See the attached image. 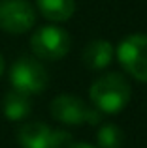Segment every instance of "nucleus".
<instances>
[{
  "mask_svg": "<svg viewBox=\"0 0 147 148\" xmlns=\"http://www.w3.org/2000/svg\"><path fill=\"white\" fill-rule=\"evenodd\" d=\"M130 84L121 73H106L100 75L91 86V101L100 112H119L130 101Z\"/></svg>",
  "mask_w": 147,
  "mask_h": 148,
  "instance_id": "obj_1",
  "label": "nucleus"
},
{
  "mask_svg": "<svg viewBox=\"0 0 147 148\" xmlns=\"http://www.w3.org/2000/svg\"><path fill=\"white\" fill-rule=\"evenodd\" d=\"M51 111L53 118L59 120L62 124H70V126H79V124H94L100 122L102 112L98 109L89 107L81 98L72 94H60L51 101Z\"/></svg>",
  "mask_w": 147,
  "mask_h": 148,
  "instance_id": "obj_2",
  "label": "nucleus"
},
{
  "mask_svg": "<svg viewBox=\"0 0 147 148\" xmlns=\"http://www.w3.org/2000/svg\"><path fill=\"white\" fill-rule=\"evenodd\" d=\"M30 49L42 60H60L70 51V36L60 26H40L30 38Z\"/></svg>",
  "mask_w": 147,
  "mask_h": 148,
  "instance_id": "obj_3",
  "label": "nucleus"
},
{
  "mask_svg": "<svg viewBox=\"0 0 147 148\" xmlns=\"http://www.w3.org/2000/svg\"><path fill=\"white\" fill-rule=\"evenodd\" d=\"M10 81L13 84V90L23 94H38L47 88L49 75L45 68L30 56H21L10 69Z\"/></svg>",
  "mask_w": 147,
  "mask_h": 148,
  "instance_id": "obj_4",
  "label": "nucleus"
},
{
  "mask_svg": "<svg viewBox=\"0 0 147 148\" xmlns=\"http://www.w3.org/2000/svg\"><path fill=\"white\" fill-rule=\"evenodd\" d=\"M117 58L128 75L147 83V34L126 36L117 47Z\"/></svg>",
  "mask_w": 147,
  "mask_h": 148,
  "instance_id": "obj_5",
  "label": "nucleus"
},
{
  "mask_svg": "<svg viewBox=\"0 0 147 148\" xmlns=\"http://www.w3.org/2000/svg\"><path fill=\"white\" fill-rule=\"evenodd\" d=\"M17 141L23 148H66L72 135L64 130H53L44 122H28L19 127Z\"/></svg>",
  "mask_w": 147,
  "mask_h": 148,
  "instance_id": "obj_6",
  "label": "nucleus"
},
{
  "mask_svg": "<svg viewBox=\"0 0 147 148\" xmlns=\"http://www.w3.org/2000/svg\"><path fill=\"white\" fill-rule=\"evenodd\" d=\"M36 23V11L26 0H0V28L10 34H25Z\"/></svg>",
  "mask_w": 147,
  "mask_h": 148,
  "instance_id": "obj_7",
  "label": "nucleus"
},
{
  "mask_svg": "<svg viewBox=\"0 0 147 148\" xmlns=\"http://www.w3.org/2000/svg\"><path fill=\"white\" fill-rule=\"evenodd\" d=\"M113 60V45L107 40H92L81 53V62L91 71H100L107 68Z\"/></svg>",
  "mask_w": 147,
  "mask_h": 148,
  "instance_id": "obj_8",
  "label": "nucleus"
},
{
  "mask_svg": "<svg viewBox=\"0 0 147 148\" xmlns=\"http://www.w3.org/2000/svg\"><path fill=\"white\" fill-rule=\"evenodd\" d=\"M4 114H6L8 120L11 122H17V120H23L30 114L32 111V103H30V98L28 94H23L19 90H11L6 94L4 98Z\"/></svg>",
  "mask_w": 147,
  "mask_h": 148,
  "instance_id": "obj_9",
  "label": "nucleus"
},
{
  "mask_svg": "<svg viewBox=\"0 0 147 148\" xmlns=\"http://www.w3.org/2000/svg\"><path fill=\"white\" fill-rule=\"evenodd\" d=\"M36 4L40 13L53 23L68 21L76 11V2L74 0H36Z\"/></svg>",
  "mask_w": 147,
  "mask_h": 148,
  "instance_id": "obj_10",
  "label": "nucleus"
},
{
  "mask_svg": "<svg viewBox=\"0 0 147 148\" xmlns=\"http://www.w3.org/2000/svg\"><path fill=\"white\" fill-rule=\"evenodd\" d=\"M96 143L98 148H121L125 143L123 130L115 124H106L96 131Z\"/></svg>",
  "mask_w": 147,
  "mask_h": 148,
  "instance_id": "obj_11",
  "label": "nucleus"
},
{
  "mask_svg": "<svg viewBox=\"0 0 147 148\" xmlns=\"http://www.w3.org/2000/svg\"><path fill=\"white\" fill-rule=\"evenodd\" d=\"M66 148H96V146L89 145V143H70Z\"/></svg>",
  "mask_w": 147,
  "mask_h": 148,
  "instance_id": "obj_12",
  "label": "nucleus"
},
{
  "mask_svg": "<svg viewBox=\"0 0 147 148\" xmlns=\"http://www.w3.org/2000/svg\"><path fill=\"white\" fill-rule=\"evenodd\" d=\"M2 73H4V58L0 54V77H2Z\"/></svg>",
  "mask_w": 147,
  "mask_h": 148,
  "instance_id": "obj_13",
  "label": "nucleus"
}]
</instances>
